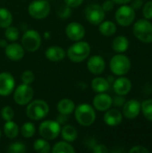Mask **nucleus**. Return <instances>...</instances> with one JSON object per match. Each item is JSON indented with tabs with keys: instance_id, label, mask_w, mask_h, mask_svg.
Listing matches in <instances>:
<instances>
[{
	"instance_id": "nucleus-13",
	"label": "nucleus",
	"mask_w": 152,
	"mask_h": 153,
	"mask_svg": "<svg viewBox=\"0 0 152 153\" xmlns=\"http://www.w3.org/2000/svg\"><path fill=\"white\" fill-rule=\"evenodd\" d=\"M66 36L73 41H79L85 36V29L79 22H70L65 28Z\"/></svg>"
},
{
	"instance_id": "nucleus-46",
	"label": "nucleus",
	"mask_w": 152,
	"mask_h": 153,
	"mask_svg": "<svg viewBox=\"0 0 152 153\" xmlns=\"http://www.w3.org/2000/svg\"><path fill=\"white\" fill-rule=\"evenodd\" d=\"M114 81H115V80H114V78H113L112 76H109V77H108V82L109 83L114 82Z\"/></svg>"
},
{
	"instance_id": "nucleus-35",
	"label": "nucleus",
	"mask_w": 152,
	"mask_h": 153,
	"mask_svg": "<svg viewBox=\"0 0 152 153\" xmlns=\"http://www.w3.org/2000/svg\"><path fill=\"white\" fill-rule=\"evenodd\" d=\"M21 79H22V81L23 83L29 84V85H30V84H31V83L34 82V80H35V75H34L33 72H31V71H30V70H27V71H25V72H23V73L22 74Z\"/></svg>"
},
{
	"instance_id": "nucleus-41",
	"label": "nucleus",
	"mask_w": 152,
	"mask_h": 153,
	"mask_svg": "<svg viewBox=\"0 0 152 153\" xmlns=\"http://www.w3.org/2000/svg\"><path fill=\"white\" fill-rule=\"evenodd\" d=\"M125 102V98L122 96V95H118V96H116L115 99L113 100V103L116 107H122Z\"/></svg>"
},
{
	"instance_id": "nucleus-21",
	"label": "nucleus",
	"mask_w": 152,
	"mask_h": 153,
	"mask_svg": "<svg viewBox=\"0 0 152 153\" xmlns=\"http://www.w3.org/2000/svg\"><path fill=\"white\" fill-rule=\"evenodd\" d=\"M75 109L74 102L70 99H63L57 104V110L60 114L63 115H70Z\"/></svg>"
},
{
	"instance_id": "nucleus-29",
	"label": "nucleus",
	"mask_w": 152,
	"mask_h": 153,
	"mask_svg": "<svg viewBox=\"0 0 152 153\" xmlns=\"http://www.w3.org/2000/svg\"><path fill=\"white\" fill-rule=\"evenodd\" d=\"M33 149L39 153H48L50 152V145L46 139H38L33 143Z\"/></svg>"
},
{
	"instance_id": "nucleus-1",
	"label": "nucleus",
	"mask_w": 152,
	"mask_h": 153,
	"mask_svg": "<svg viewBox=\"0 0 152 153\" xmlns=\"http://www.w3.org/2000/svg\"><path fill=\"white\" fill-rule=\"evenodd\" d=\"M90 53V46L85 41H77L72 45L67 50L68 58L73 63H80L84 61Z\"/></svg>"
},
{
	"instance_id": "nucleus-8",
	"label": "nucleus",
	"mask_w": 152,
	"mask_h": 153,
	"mask_svg": "<svg viewBox=\"0 0 152 153\" xmlns=\"http://www.w3.org/2000/svg\"><path fill=\"white\" fill-rule=\"evenodd\" d=\"M39 131V134L44 139L54 140L59 135L61 132V126L57 121L46 120L40 124Z\"/></svg>"
},
{
	"instance_id": "nucleus-38",
	"label": "nucleus",
	"mask_w": 152,
	"mask_h": 153,
	"mask_svg": "<svg viewBox=\"0 0 152 153\" xmlns=\"http://www.w3.org/2000/svg\"><path fill=\"white\" fill-rule=\"evenodd\" d=\"M92 152L94 153H107L108 152V149L104 144H95L92 148Z\"/></svg>"
},
{
	"instance_id": "nucleus-26",
	"label": "nucleus",
	"mask_w": 152,
	"mask_h": 153,
	"mask_svg": "<svg viewBox=\"0 0 152 153\" xmlns=\"http://www.w3.org/2000/svg\"><path fill=\"white\" fill-rule=\"evenodd\" d=\"M4 133L6 137H8L10 139H13L19 134V127L15 122H13L12 120L6 121V123L4 126Z\"/></svg>"
},
{
	"instance_id": "nucleus-40",
	"label": "nucleus",
	"mask_w": 152,
	"mask_h": 153,
	"mask_svg": "<svg viewBox=\"0 0 152 153\" xmlns=\"http://www.w3.org/2000/svg\"><path fill=\"white\" fill-rule=\"evenodd\" d=\"M129 152L130 153H149L150 152V151H149L147 148L143 147V146H140V145H138V146H134V147H133V148L129 151Z\"/></svg>"
},
{
	"instance_id": "nucleus-23",
	"label": "nucleus",
	"mask_w": 152,
	"mask_h": 153,
	"mask_svg": "<svg viewBox=\"0 0 152 153\" xmlns=\"http://www.w3.org/2000/svg\"><path fill=\"white\" fill-rule=\"evenodd\" d=\"M91 88L95 92H106L109 89V82L107 79L102 77H96L91 82Z\"/></svg>"
},
{
	"instance_id": "nucleus-11",
	"label": "nucleus",
	"mask_w": 152,
	"mask_h": 153,
	"mask_svg": "<svg viewBox=\"0 0 152 153\" xmlns=\"http://www.w3.org/2000/svg\"><path fill=\"white\" fill-rule=\"evenodd\" d=\"M85 18L86 20L94 25H99L104 21L105 11L102 6L97 4H89L85 9Z\"/></svg>"
},
{
	"instance_id": "nucleus-4",
	"label": "nucleus",
	"mask_w": 152,
	"mask_h": 153,
	"mask_svg": "<svg viewBox=\"0 0 152 153\" xmlns=\"http://www.w3.org/2000/svg\"><path fill=\"white\" fill-rule=\"evenodd\" d=\"M134 36L143 43L152 42V23L147 19H141L133 25Z\"/></svg>"
},
{
	"instance_id": "nucleus-39",
	"label": "nucleus",
	"mask_w": 152,
	"mask_h": 153,
	"mask_svg": "<svg viewBox=\"0 0 152 153\" xmlns=\"http://www.w3.org/2000/svg\"><path fill=\"white\" fill-rule=\"evenodd\" d=\"M65 4L68 5L71 8H75L81 5L83 2V0H64Z\"/></svg>"
},
{
	"instance_id": "nucleus-45",
	"label": "nucleus",
	"mask_w": 152,
	"mask_h": 153,
	"mask_svg": "<svg viewBox=\"0 0 152 153\" xmlns=\"http://www.w3.org/2000/svg\"><path fill=\"white\" fill-rule=\"evenodd\" d=\"M115 4H125L129 2H131L132 0H113Z\"/></svg>"
},
{
	"instance_id": "nucleus-20",
	"label": "nucleus",
	"mask_w": 152,
	"mask_h": 153,
	"mask_svg": "<svg viewBox=\"0 0 152 153\" xmlns=\"http://www.w3.org/2000/svg\"><path fill=\"white\" fill-rule=\"evenodd\" d=\"M46 57L51 62H60L65 56V51L58 46L49 47L46 50Z\"/></svg>"
},
{
	"instance_id": "nucleus-5",
	"label": "nucleus",
	"mask_w": 152,
	"mask_h": 153,
	"mask_svg": "<svg viewBox=\"0 0 152 153\" xmlns=\"http://www.w3.org/2000/svg\"><path fill=\"white\" fill-rule=\"evenodd\" d=\"M111 72L118 76L126 74L131 69V61L128 56L123 54L114 56L109 63Z\"/></svg>"
},
{
	"instance_id": "nucleus-25",
	"label": "nucleus",
	"mask_w": 152,
	"mask_h": 153,
	"mask_svg": "<svg viewBox=\"0 0 152 153\" xmlns=\"http://www.w3.org/2000/svg\"><path fill=\"white\" fill-rule=\"evenodd\" d=\"M99 25V31L104 36L110 37V36L114 35L116 33V26L111 21L102 22Z\"/></svg>"
},
{
	"instance_id": "nucleus-6",
	"label": "nucleus",
	"mask_w": 152,
	"mask_h": 153,
	"mask_svg": "<svg viewBox=\"0 0 152 153\" xmlns=\"http://www.w3.org/2000/svg\"><path fill=\"white\" fill-rule=\"evenodd\" d=\"M29 14L38 20L46 18L50 13V4L47 0H34L28 6Z\"/></svg>"
},
{
	"instance_id": "nucleus-22",
	"label": "nucleus",
	"mask_w": 152,
	"mask_h": 153,
	"mask_svg": "<svg viewBox=\"0 0 152 153\" xmlns=\"http://www.w3.org/2000/svg\"><path fill=\"white\" fill-rule=\"evenodd\" d=\"M112 48L117 53H124L129 48V41L125 36H117L112 42Z\"/></svg>"
},
{
	"instance_id": "nucleus-37",
	"label": "nucleus",
	"mask_w": 152,
	"mask_h": 153,
	"mask_svg": "<svg viewBox=\"0 0 152 153\" xmlns=\"http://www.w3.org/2000/svg\"><path fill=\"white\" fill-rule=\"evenodd\" d=\"M70 8H71V7H69V6L66 5V4H65V5H62V6H60L59 9H57V14H58L61 18H63V19L67 18V17L70 15V13H71Z\"/></svg>"
},
{
	"instance_id": "nucleus-12",
	"label": "nucleus",
	"mask_w": 152,
	"mask_h": 153,
	"mask_svg": "<svg viewBox=\"0 0 152 153\" xmlns=\"http://www.w3.org/2000/svg\"><path fill=\"white\" fill-rule=\"evenodd\" d=\"M15 82L13 76L8 72H3L0 74V95L8 96L14 89Z\"/></svg>"
},
{
	"instance_id": "nucleus-24",
	"label": "nucleus",
	"mask_w": 152,
	"mask_h": 153,
	"mask_svg": "<svg viewBox=\"0 0 152 153\" xmlns=\"http://www.w3.org/2000/svg\"><path fill=\"white\" fill-rule=\"evenodd\" d=\"M60 133L62 134L63 139L65 142H68V143L74 142L77 139V136H78L76 129L73 126H70V125L64 126L63 128H61V132Z\"/></svg>"
},
{
	"instance_id": "nucleus-19",
	"label": "nucleus",
	"mask_w": 152,
	"mask_h": 153,
	"mask_svg": "<svg viewBox=\"0 0 152 153\" xmlns=\"http://www.w3.org/2000/svg\"><path fill=\"white\" fill-rule=\"evenodd\" d=\"M123 121V115L122 113L116 109H108L104 115V122L108 126H117Z\"/></svg>"
},
{
	"instance_id": "nucleus-10",
	"label": "nucleus",
	"mask_w": 152,
	"mask_h": 153,
	"mask_svg": "<svg viewBox=\"0 0 152 153\" xmlns=\"http://www.w3.org/2000/svg\"><path fill=\"white\" fill-rule=\"evenodd\" d=\"M33 90L29 84H21L19 85L13 93V100L14 101L20 105V106H24L30 103L33 98Z\"/></svg>"
},
{
	"instance_id": "nucleus-9",
	"label": "nucleus",
	"mask_w": 152,
	"mask_h": 153,
	"mask_svg": "<svg viewBox=\"0 0 152 153\" xmlns=\"http://www.w3.org/2000/svg\"><path fill=\"white\" fill-rule=\"evenodd\" d=\"M115 16L119 25L123 27H127L133 22L135 19V11L130 5L123 4L116 10Z\"/></svg>"
},
{
	"instance_id": "nucleus-32",
	"label": "nucleus",
	"mask_w": 152,
	"mask_h": 153,
	"mask_svg": "<svg viewBox=\"0 0 152 153\" xmlns=\"http://www.w3.org/2000/svg\"><path fill=\"white\" fill-rule=\"evenodd\" d=\"M5 31H4V37L7 40L10 41H15L19 39L20 37V32L19 30L15 27L13 26H8L7 28H5Z\"/></svg>"
},
{
	"instance_id": "nucleus-15",
	"label": "nucleus",
	"mask_w": 152,
	"mask_h": 153,
	"mask_svg": "<svg viewBox=\"0 0 152 153\" xmlns=\"http://www.w3.org/2000/svg\"><path fill=\"white\" fill-rule=\"evenodd\" d=\"M112 103H113L112 98L104 92L99 93L93 99V106L99 111H107L108 109L110 108Z\"/></svg>"
},
{
	"instance_id": "nucleus-42",
	"label": "nucleus",
	"mask_w": 152,
	"mask_h": 153,
	"mask_svg": "<svg viewBox=\"0 0 152 153\" xmlns=\"http://www.w3.org/2000/svg\"><path fill=\"white\" fill-rule=\"evenodd\" d=\"M114 4L115 3L113 0H106L102 4V8L105 12H109L114 8Z\"/></svg>"
},
{
	"instance_id": "nucleus-30",
	"label": "nucleus",
	"mask_w": 152,
	"mask_h": 153,
	"mask_svg": "<svg viewBox=\"0 0 152 153\" xmlns=\"http://www.w3.org/2000/svg\"><path fill=\"white\" fill-rule=\"evenodd\" d=\"M36 127L33 123L26 122L21 127V134L24 138H30L35 134Z\"/></svg>"
},
{
	"instance_id": "nucleus-28",
	"label": "nucleus",
	"mask_w": 152,
	"mask_h": 153,
	"mask_svg": "<svg viewBox=\"0 0 152 153\" xmlns=\"http://www.w3.org/2000/svg\"><path fill=\"white\" fill-rule=\"evenodd\" d=\"M53 153H74L75 150L73 147L68 143V142H58L56 143L53 149H52Z\"/></svg>"
},
{
	"instance_id": "nucleus-47",
	"label": "nucleus",
	"mask_w": 152,
	"mask_h": 153,
	"mask_svg": "<svg viewBox=\"0 0 152 153\" xmlns=\"http://www.w3.org/2000/svg\"><path fill=\"white\" fill-rule=\"evenodd\" d=\"M0 138H1V130H0Z\"/></svg>"
},
{
	"instance_id": "nucleus-16",
	"label": "nucleus",
	"mask_w": 152,
	"mask_h": 153,
	"mask_svg": "<svg viewBox=\"0 0 152 153\" xmlns=\"http://www.w3.org/2000/svg\"><path fill=\"white\" fill-rule=\"evenodd\" d=\"M5 56L12 61H19L24 56V48L18 43H11L5 46Z\"/></svg>"
},
{
	"instance_id": "nucleus-31",
	"label": "nucleus",
	"mask_w": 152,
	"mask_h": 153,
	"mask_svg": "<svg viewBox=\"0 0 152 153\" xmlns=\"http://www.w3.org/2000/svg\"><path fill=\"white\" fill-rule=\"evenodd\" d=\"M141 108L142 111V114L144 116V117L146 119H148L149 121H152V100H144L142 105H141Z\"/></svg>"
},
{
	"instance_id": "nucleus-3",
	"label": "nucleus",
	"mask_w": 152,
	"mask_h": 153,
	"mask_svg": "<svg viewBox=\"0 0 152 153\" xmlns=\"http://www.w3.org/2000/svg\"><path fill=\"white\" fill-rule=\"evenodd\" d=\"M77 122L82 126H90L96 119L94 108L89 104H81L74 109Z\"/></svg>"
},
{
	"instance_id": "nucleus-43",
	"label": "nucleus",
	"mask_w": 152,
	"mask_h": 153,
	"mask_svg": "<svg viewBox=\"0 0 152 153\" xmlns=\"http://www.w3.org/2000/svg\"><path fill=\"white\" fill-rule=\"evenodd\" d=\"M142 0H133L131 6L134 10H138L142 7Z\"/></svg>"
},
{
	"instance_id": "nucleus-18",
	"label": "nucleus",
	"mask_w": 152,
	"mask_h": 153,
	"mask_svg": "<svg viewBox=\"0 0 152 153\" xmlns=\"http://www.w3.org/2000/svg\"><path fill=\"white\" fill-rule=\"evenodd\" d=\"M113 89L117 95L125 96L130 92L132 89V82L126 77H120L114 81Z\"/></svg>"
},
{
	"instance_id": "nucleus-17",
	"label": "nucleus",
	"mask_w": 152,
	"mask_h": 153,
	"mask_svg": "<svg viewBox=\"0 0 152 153\" xmlns=\"http://www.w3.org/2000/svg\"><path fill=\"white\" fill-rule=\"evenodd\" d=\"M105 60L100 56H92L87 62L88 70L93 74H100L105 70Z\"/></svg>"
},
{
	"instance_id": "nucleus-2",
	"label": "nucleus",
	"mask_w": 152,
	"mask_h": 153,
	"mask_svg": "<svg viewBox=\"0 0 152 153\" xmlns=\"http://www.w3.org/2000/svg\"><path fill=\"white\" fill-rule=\"evenodd\" d=\"M26 115L31 120H41L43 119L49 111L47 103L42 100H36L27 104Z\"/></svg>"
},
{
	"instance_id": "nucleus-7",
	"label": "nucleus",
	"mask_w": 152,
	"mask_h": 153,
	"mask_svg": "<svg viewBox=\"0 0 152 153\" xmlns=\"http://www.w3.org/2000/svg\"><path fill=\"white\" fill-rule=\"evenodd\" d=\"M22 45L29 52L37 51L41 45V37L35 30H28L22 38Z\"/></svg>"
},
{
	"instance_id": "nucleus-44",
	"label": "nucleus",
	"mask_w": 152,
	"mask_h": 153,
	"mask_svg": "<svg viewBox=\"0 0 152 153\" xmlns=\"http://www.w3.org/2000/svg\"><path fill=\"white\" fill-rule=\"evenodd\" d=\"M68 121V118H67V116L66 115H63V114H61L59 117H57V122L60 124V125H62V124H65V122H67Z\"/></svg>"
},
{
	"instance_id": "nucleus-36",
	"label": "nucleus",
	"mask_w": 152,
	"mask_h": 153,
	"mask_svg": "<svg viewBox=\"0 0 152 153\" xmlns=\"http://www.w3.org/2000/svg\"><path fill=\"white\" fill-rule=\"evenodd\" d=\"M142 13H143V16L145 17V19H147V20L152 19V1H148L144 4Z\"/></svg>"
},
{
	"instance_id": "nucleus-27",
	"label": "nucleus",
	"mask_w": 152,
	"mask_h": 153,
	"mask_svg": "<svg viewBox=\"0 0 152 153\" xmlns=\"http://www.w3.org/2000/svg\"><path fill=\"white\" fill-rule=\"evenodd\" d=\"M12 22L13 15L11 12L4 7H0V28H7L12 24Z\"/></svg>"
},
{
	"instance_id": "nucleus-33",
	"label": "nucleus",
	"mask_w": 152,
	"mask_h": 153,
	"mask_svg": "<svg viewBox=\"0 0 152 153\" xmlns=\"http://www.w3.org/2000/svg\"><path fill=\"white\" fill-rule=\"evenodd\" d=\"M26 151L27 149L25 144L20 142H16L10 144V146L7 149V152L10 153H24L26 152Z\"/></svg>"
},
{
	"instance_id": "nucleus-34",
	"label": "nucleus",
	"mask_w": 152,
	"mask_h": 153,
	"mask_svg": "<svg viewBox=\"0 0 152 153\" xmlns=\"http://www.w3.org/2000/svg\"><path fill=\"white\" fill-rule=\"evenodd\" d=\"M1 115H2V117H3L4 120L10 121L14 117V111L10 106H5V107L3 108V109L1 111Z\"/></svg>"
},
{
	"instance_id": "nucleus-14",
	"label": "nucleus",
	"mask_w": 152,
	"mask_h": 153,
	"mask_svg": "<svg viewBox=\"0 0 152 153\" xmlns=\"http://www.w3.org/2000/svg\"><path fill=\"white\" fill-rule=\"evenodd\" d=\"M141 112V103L136 100H130L124 104L123 113L127 119L136 118Z\"/></svg>"
}]
</instances>
